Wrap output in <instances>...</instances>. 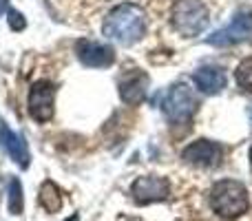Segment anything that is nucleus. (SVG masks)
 Instances as JSON below:
<instances>
[{
  "mask_svg": "<svg viewBox=\"0 0 252 221\" xmlns=\"http://www.w3.org/2000/svg\"><path fill=\"white\" fill-rule=\"evenodd\" d=\"M206 206L219 219L237 221L250 215L252 197L246 184L237 179H219L206 192Z\"/></svg>",
  "mask_w": 252,
  "mask_h": 221,
  "instance_id": "nucleus-1",
  "label": "nucleus"
},
{
  "mask_svg": "<svg viewBox=\"0 0 252 221\" xmlns=\"http://www.w3.org/2000/svg\"><path fill=\"white\" fill-rule=\"evenodd\" d=\"M148 31V16L139 4L120 2L111 9L102 20V33L118 44L130 47L139 42Z\"/></svg>",
  "mask_w": 252,
  "mask_h": 221,
  "instance_id": "nucleus-2",
  "label": "nucleus"
},
{
  "mask_svg": "<svg viewBox=\"0 0 252 221\" xmlns=\"http://www.w3.org/2000/svg\"><path fill=\"white\" fill-rule=\"evenodd\" d=\"M208 22V7L201 0H175L170 7V27L184 38L204 33Z\"/></svg>",
  "mask_w": 252,
  "mask_h": 221,
  "instance_id": "nucleus-3",
  "label": "nucleus"
},
{
  "mask_svg": "<svg viewBox=\"0 0 252 221\" xmlns=\"http://www.w3.org/2000/svg\"><path fill=\"white\" fill-rule=\"evenodd\" d=\"M195 111H197L195 91L184 82L175 84L164 100V115L168 117V122L173 126L186 124V122H190V117Z\"/></svg>",
  "mask_w": 252,
  "mask_h": 221,
  "instance_id": "nucleus-4",
  "label": "nucleus"
},
{
  "mask_svg": "<svg viewBox=\"0 0 252 221\" xmlns=\"http://www.w3.org/2000/svg\"><path fill=\"white\" fill-rule=\"evenodd\" d=\"M27 106H29V115L38 124H47L53 117L56 111V89L51 82L40 80L29 89V97H27Z\"/></svg>",
  "mask_w": 252,
  "mask_h": 221,
  "instance_id": "nucleus-5",
  "label": "nucleus"
},
{
  "mask_svg": "<svg viewBox=\"0 0 252 221\" xmlns=\"http://www.w3.org/2000/svg\"><path fill=\"white\" fill-rule=\"evenodd\" d=\"M252 38V11H239L232 22L223 29L215 31L213 35H208L206 42L213 44V47H232V44L246 42V40Z\"/></svg>",
  "mask_w": 252,
  "mask_h": 221,
  "instance_id": "nucleus-6",
  "label": "nucleus"
},
{
  "mask_svg": "<svg viewBox=\"0 0 252 221\" xmlns=\"http://www.w3.org/2000/svg\"><path fill=\"white\" fill-rule=\"evenodd\" d=\"M130 195H133L135 204H139V206L166 201L170 197V184H168V179L159 177V175H142V177H137L133 182Z\"/></svg>",
  "mask_w": 252,
  "mask_h": 221,
  "instance_id": "nucleus-7",
  "label": "nucleus"
},
{
  "mask_svg": "<svg viewBox=\"0 0 252 221\" xmlns=\"http://www.w3.org/2000/svg\"><path fill=\"white\" fill-rule=\"evenodd\" d=\"M223 148L213 139H195L182 151V159L197 168H215L221 164Z\"/></svg>",
  "mask_w": 252,
  "mask_h": 221,
  "instance_id": "nucleus-8",
  "label": "nucleus"
},
{
  "mask_svg": "<svg viewBox=\"0 0 252 221\" xmlns=\"http://www.w3.org/2000/svg\"><path fill=\"white\" fill-rule=\"evenodd\" d=\"M75 56L84 66L91 69H109L115 62V51L106 44L93 42V40H78L75 44Z\"/></svg>",
  "mask_w": 252,
  "mask_h": 221,
  "instance_id": "nucleus-9",
  "label": "nucleus"
},
{
  "mask_svg": "<svg viewBox=\"0 0 252 221\" xmlns=\"http://www.w3.org/2000/svg\"><path fill=\"white\" fill-rule=\"evenodd\" d=\"M148 91V75L142 73L139 69L128 71L122 80H120V97L126 104H139Z\"/></svg>",
  "mask_w": 252,
  "mask_h": 221,
  "instance_id": "nucleus-10",
  "label": "nucleus"
},
{
  "mask_svg": "<svg viewBox=\"0 0 252 221\" xmlns=\"http://www.w3.org/2000/svg\"><path fill=\"white\" fill-rule=\"evenodd\" d=\"M192 80L204 95H217L226 89V73L221 66H201Z\"/></svg>",
  "mask_w": 252,
  "mask_h": 221,
  "instance_id": "nucleus-11",
  "label": "nucleus"
},
{
  "mask_svg": "<svg viewBox=\"0 0 252 221\" xmlns=\"http://www.w3.org/2000/svg\"><path fill=\"white\" fill-rule=\"evenodd\" d=\"M0 146L4 148V153H7L20 168L29 166V151H27L25 139L18 133H13L11 128H7V126H0Z\"/></svg>",
  "mask_w": 252,
  "mask_h": 221,
  "instance_id": "nucleus-12",
  "label": "nucleus"
},
{
  "mask_svg": "<svg viewBox=\"0 0 252 221\" xmlns=\"http://www.w3.org/2000/svg\"><path fill=\"white\" fill-rule=\"evenodd\" d=\"M40 204L47 213H58L62 208V192L53 182H44L40 188Z\"/></svg>",
  "mask_w": 252,
  "mask_h": 221,
  "instance_id": "nucleus-13",
  "label": "nucleus"
},
{
  "mask_svg": "<svg viewBox=\"0 0 252 221\" xmlns=\"http://www.w3.org/2000/svg\"><path fill=\"white\" fill-rule=\"evenodd\" d=\"M22 206H25V199H22V186L20 179L11 177L9 179V190H7V208L11 215H20Z\"/></svg>",
  "mask_w": 252,
  "mask_h": 221,
  "instance_id": "nucleus-14",
  "label": "nucleus"
},
{
  "mask_svg": "<svg viewBox=\"0 0 252 221\" xmlns=\"http://www.w3.org/2000/svg\"><path fill=\"white\" fill-rule=\"evenodd\" d=\"M235 80H237V87L244 89V91H252V58H246V60L239 62L235 71Z\"/></svg>",
  "mask_w": 252,
  "mask_h": 221,
  "instance_id": "nucleus-15",
  "label": "nucleus"
},
{
  "mask_svg": "<svg viewBox=\"0 0 252 221\" xmlns=\"http://www.w3.org/2000/svg\"><path fill=\"white\" fill-rule=\"evenodd\" d=\"M9 25H11V29H13V31H20V29H25L27 22L22 20L20 13L13 11V9H11V11H9Z\"/></svg>",
  "mask_w": 252,
  "mask_h": 221,
  "instance_id": "nucleus-16",
  "label": "nucleus"
},
{
  "mask_svg": "<svg viewBox=\"0 0 252 221\" xmlns=\"http://www.w3.org/2000/svg\"><path fill=\"white\" fill-rule=\"evenodd\" d=\"M215 219H217V221H226V219H219V217H215ZM244 219H246V217H244ZM120 221H142V219H130V217H122ZM206 221H210V219H206ZM237 221H241V219H237Z\"/></svg>",
  "mask_w": 252,
  "mask_h": 221,
  "instance_id": "nucleus-17",
  "label": "nucleus"
},
{
  "mask_svg": "<svg viewBox=\"0 0 252 221\" xmlns=\"http://www.w3.org/2000/svg\"><path fill=\"white\" fill-rule=\"evenodd\" d=\"M4 7H7V0H0V13L4 11Z\"/></svg>",
  "mask_w": 252,
  "mask_h": 221,
  "instance_id": "nucleus-18",
  "label": "nucleus"
},
{
  "mask_svg": "<svg viewBox=\"0 0 252 221\" xmlns=\"http://www.w3.org/2000/svg\"><path fill=\"white\" fill-rule=\"evenodd\" d=\"M66 221H78V215H73V217H69Z\"/></svg>",
  "mask_w": 252,
  "mask_h": 221,
  "instance_id": "nucleus-19",
  "label": "nucleus"
},
{
  "mask_svg": "<svg viewBox=\"0 0 252 221\" xmlns=\"http://www.w3.org/2000/svg\"><path fill=\"white\" fill-rule=\"evenodd\" d=\"M250 164H252V146H250Z\"/></svg>",
  "mask_w": 252,
  "mask_h": 221,
  "instance_id": "nucleus-20",
  "label": "nucleus"
}]
</instances>
